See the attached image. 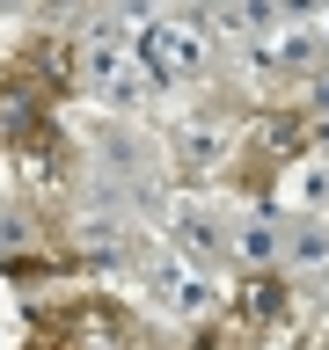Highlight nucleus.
I'll list each match as a JSON object with an SVG mask.
<instances>
[{
	"label": "nucleus",
	"mask_w": 329,
	"mask_h": 350,
	"mask_svg": "<svg viewBox=\"0 0 329 350\" xmlns=\"http://www.w3.org/2000/svg\"><path fill=\"white\" fill-rule=\"evenodd\" d=\"M307 139H315V124H307L300 109H271V117H256V131H249V146H256L263 161H300Z\"/></svg>",
	"instance_id": "obj_3"
},
{
	"label": "nucleus",
	"mask_w": 329,
	"mask_h": 350,
	"mask_svg": "<svg viewBox=\"0 0 329 350\" xmlns=\"http://www.w3.org/2000/svg\"><path fill=\"white\" fill-rule=\"evenodd\" d=\"M147 284L161 292V299L183 314V321H197V314H212V278L197 270V262H154Z\"/></svg>",
	"instance_id": "obj_2"
},
{
	"label": "nucleus",
	"mask_w": 329,
	"mask_h": 350,
	"mask_svg": "<svg viewBox=\"0 0 329 350\" xmlns=\"http://www.w3.org/2000/svg\"><path fill=\"white\" fill-rule=\"evenodd\" d=\"M322 278H329V270H322Z\"/></svg>",
	"instance_id": "obj_10"
},
{
	"label": "nucleus",
	"mask_w": 329,
	"mask_h": 350,
	"mask_svg": "<svg viewBox=\"0 0 329 350\" xmlns=\"http://www.w3.org/2000/svg\"><path fill=\"white\" fill-rule=\"evenodd\" d=\"M219 248H227V234L212 226V212H197V204H175V256H191V262H212Z\"/></svg>",
	"instance_id": "obj_5"
},
{
	"label": "nucleus",
	"mask_w": 329,
	"mask_h": 350,
	"mask_svg": "<svg viewBox=\"0 0 329 350\" xmlns=\"http://www.w3.org/2000/svg\"><path fill=\"white\" fill-rule=\"evenodd\" d=\"M293 270H329V219H300V226H285V256Z\"/></svg>",
	"instance_id": "obj_6"
},
{
	"label": "nucleus",
	"mask_w": 329,
	"mask_h": 350,
	"mask_svg": "<svg viewBox=\"0 0 329 350\" xmlns=\"http://www.w3.org/2000/svg\"><path fill=\"white\" fill-rule=\"evenodd\" d=\"M219 146H227V131H219L212 117H191V124L175 131V153H183V168H212Z\"/></svg>",
	"instance_id": "obj_8"
},
{
	"label": "nucleus",
	"mask_w": 329,
	"mask_h": 350,
	"mask_svg": "<svg viewBox=\"0 0 329 350\" xmlns=\"http://www.w3.org/2000/svg\"><path fill=\"white\" fill-rule=\"evenodd\" d=\"M227 241H234V256L249 262V270H278V256H285V226H278V219H263V212L249 219V226H234Z\"/></svg>",
	"instance_id": "obj_4"
},
{
	"label": "nucleus",
	"mask_w": 329,
	"mask_h": 350,
	"mask_svg": "<svg viewBox=\"0 0 329 350\" xmlns=\"http://www.w3.org/2000/svg\"><path fill=\"white\" fill-rule=\"evenodd\" d=\"M132 51H139V66H147L154 81H197V73L212 66V29H205V15L183 0V8H169L154 29H139Z\"/></svg>",
	"instance_id": "obj_1"
},
{
	"label": "nucleus",
	"mask_w": 329,
	"mask_h": 350,
	"mask_svg": "<svg viewBox=\"0 0 329 350\" xmlns=\"http://www.w3.org/2000/svg\"><path fill=\"white\" fill-rule=\"evenodd\" d=\"M285 314V278L278 270H249L241 278V321H278Z\"/></svg>",
	"instance_id": "obj_7"
},
{
	"label": "nucleus",
	"mask_w": 329,
	"mask_h": 350,
	"mask_svg": "<svg viewBox=\"0 0 329 350\" xmlns=\"http://www.w3.org/2000/svg\"><path fill=\"white\" fill-rule=\"evenodd\" d=\"M0 8H15V0H0Z\"/></svg>",
	"instance_id": "obj_9"
}]
</instances>
